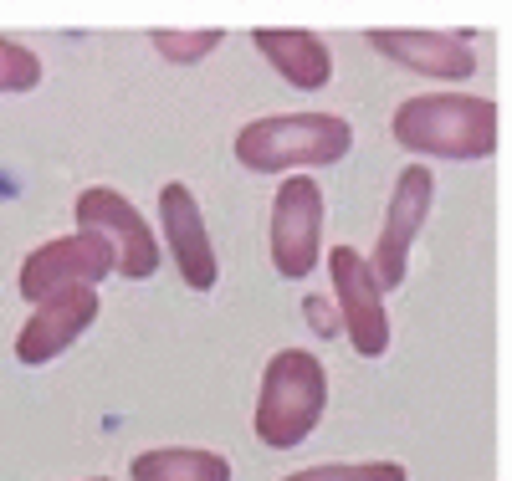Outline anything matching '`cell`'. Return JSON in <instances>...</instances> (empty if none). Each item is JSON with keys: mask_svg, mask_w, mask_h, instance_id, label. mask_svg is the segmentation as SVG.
<instances>
[{"mask_svg": "<svg viewBox=\"0 0 512 481\" xmlns=\"http://www.w3.org/2000/svg\"><path fill=\"white\" fill-rule=\"evenodd\" d=\"M400 149L420 159H492L497 154V103L477 93H420L390 118Z\"/></svg>", "mask_w": 512, "mask_h": 481, "instance_id": "6da1fadb", "label": "cell"}, {"mask_svg": "<svg viewBox=\"0 0 512 481\" xmlns=\"http://www.w3.org/2000/svg\"><path fill=\"white\" fill-rule=\"evenodd\" d=\"M328 410V369L308 348H277L256 384V441L267 451H292L318 430Z\"/></svg>", "mask_w": 512, "mask_h": 481, "instance_id": "7a4b0ae2", "label": "cell"}, {"mask_svg": "<svg viewBox=\"0 0 512 481\" xmlns=\"http://www.w3.org/2000/svg\"><path fill=\"white\" fill-rule=\"evenodd\" d=\"M354 123L338 113H277L256 118L236 134V164L251 174H303L349 159Z\"/></svg>", "mask_w": 512, "mask_h": 481, "instance_id": "3957f363", "label": "cell"}, {"mask_svg": "<svg viewBox=\"0 0 512 481\" xmlns=\"http://www.w3.org/2000/svg\"><path fill=\"white\" fill-rule=\"evenodd\" d=\"M431 205H436V174L425 164H405L400 180L390 190V205H384V221H379V236H374V251L364 256L369 272L379 282V292H395L405 287L410 277V251L431 221Z\"/></svg>", "mask_w": 512, "mask_h": 481, "instance_id": "277c9868", "label": "cell"}, {"mask_svg": "<svg viewBox=\"0 0 512 481\" xmlns=\"http://www.w3.org/2000/svg\"><path fill=\"white\" fill-rule=\"evenodd\" d=\"M72 221L77 231H93L108 241L113 251V272L128 277V282H149L159 272V236L149 231V221L134 210V200L118 195L113 185H93V190H82L77 205H72Z\"/></svg>", "mask_w": 512, "mask_h": 481, "instance_id": "5b68a950", "label": "cell"}, {"mask_svg": "<svg viewBox=\"0 0 512 481\" xmlns=\"http://www.w3.org/2000/svg\"><path fill=\"white\" fill-rule=\"evenodd\" d=\"M323 256V185L313 174H287L272 195V267L303 282Z\"/></svg>", "mask_w": 512, "mask_h": 481, "instance_id": "8992f818", "label": "cell"}, {"mask_svg": "<svg viewBox=\"0 0 512 481\" xmlns=\"http://www.w3.org/2000/svg\"><path fill=\"white\" fill-rule=\"evenodd\" d=\"M328 277H333V313L338 328L349 333L359 359H384L390 354V313H384V292L369 272L364 251L333 246L328 251Z\"/></svg>", "mask_w": 512, "mask_h": 481, "instance_id": "52a82bcc", "label": "cell"}, {"mask_svg": "<svg viewBox=\"0 0 512 481\" xmlns=\"http://www.w3.org/2000/svg\"><path fill=\"white\" fill-rule=\"evenodd\" d=\"M113 277V251L103 236L93 231H72V236H57V241H41L26 261H21V277H16V292L31 302L52 297L62 287H98Z\"/></svg>", "mask_w": 512, "mask_h": 481, "instance_id": "ba28073f", "label": "cell"}, {"mask_svg": "<svg viewBox=\"0 0 512 481\" xmlns=\"http://www.w3.org/2000/svg\"><path fill=\"white\" fill-rule=\"evenodd\" d=\"M159 231H164V251L175 256V272L190 292H216L221 282V261H216V241L205 231V210L195 200V190L185 180L159 185Z\"/></svg>", "mask_w": 512, "mask_h": 481, "instance_id": "9c48e42d", "label": "cell"}, {"mask_svg": "<svg viewBox=\"0 0 512 481\" xmlns=\"http://www.w3.org/2000/svg\"><path fill=\"white\" fill-rule=\"evenodd\" d=\"M98 287H62V292H52V297H41L36 302V313L21 323V333H16V364H26V369H41V364H52V359H62L67 348L88 333L93 323H98Z\"/></svg>", "mask_w": 512, "mask_h": 481, "instance_id": "30bf717a", "label": "cell"}, {"mask_svg": "<svg viewBox=\"0 0 512 481\" xmlns=\"http://www.w3.org/2000/svg\"><path fill=\"white\" fill-rule=\"evenodd\" d=\"M369 47L395 62L400 72L436 77V82H466L477 72V36L472 31H369Z\"/></svg>", "mask_w": 512, "mask_h": 481, "instance_id": "8fae6325", "label": "cell"}, {"mask_svg": "<svg viewBox=\"0 0 512 481\" xmlns=\"http://www.w3.org/2000/svg\"><path fill=\"white\" fill-rule=\"evenodd\" d=\"M256 41V52L267 57V67H277V77L287 87H297V93H318V87H328L333 77V52H328V41L318 31H277V26H262V31H251Z\"/></svg>", "mask_w": 512, "mask_h": 481, "instance_id": "7c38bea8", "label": "cell"}, {"mask_svg": "<svg viewBox=\"0 0 512 481\" xmlns=\"http://www.w3.org/2000/svg\"><path fill=\"white\" fill-rule=\"evenodd\" d=\"M134 481H236L231 461L221 451H200V446H154L128 461Z\"/></svg>", "mask_w": 512, "mask_h": 481, "instance_id": "4fadbf2b", "label": "cell"}, {"mask_svg": "<svg viewBox=\"0 0 512 481\" xmlns=\"http://www.w3.org/2000/svg\"><path fill=\"white\" fill-rule=\"evenodd\" d=\"M226 41L221 26H200V31H154L149 36V47L164 57V62H175V67H200L210 52H216Z\"/></svg>", "mask_w": 512, "mask_h": 481, "instance_id": "5bb4252c", "label": "cell"}, {"mask_svg": "<svg viewBox=\"0 0 512 481\" xmlns=\"http://www.w3.org/2000/svg\"><path fill=\"white\" fill-rule=\"evenodd\" d=\"M282 481H410V471L400 461H323Z\"/></svg>", "mask_w": 512, "mask_h": 481, "instance_id": "9a60e30c", "label": "cell"}, {"mask_svg": "<svg viewBox=\"0 0 512 481\" xmlns=\"http://www.w3.org/2000/svg\"><path fill=\"white\" fill-rule=\"evenodd\" d=\"M41 82V57L16 36H0V93H31Z\"/></svg>", "mask_w": 512, "mask_h": 481, "instance_id": "2e32d148", "label": "cell"}, {"mask_svg": "<svg viewBox=\"0 0 512 481\" xmlns=\"http://www.w3.org/2000/svg\"><path fill=\"white\" fill-rule=\"evenodd\" d=\"M303 313H308V323H313L318 338H333V333H338V313H333V302H328V297H308V302H303Z\"/></svg>", "mask_w": 512, "mask_h": 481, "instance_id": "e0dca14e", "label": "cell"}, {"mask_svg": "<svg viewBox=\"0 0 512 481\" xmlns=\"http://www.w3.org/2000/svg\"><path fill=\"white\" fill-rule=\"evenodd\" d=\"M82 481H113V476H82Z\"/></svg>", "mask_w": 512, "mask_h": 481, "instance_id": "ac0fdd59", "label": "cell"}]
</instances>
